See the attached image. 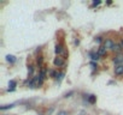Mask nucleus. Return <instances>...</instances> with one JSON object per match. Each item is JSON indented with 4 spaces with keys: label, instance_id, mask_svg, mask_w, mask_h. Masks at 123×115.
<instances>
[{
    "label": "nucleus",
    "instance_id": "24",
    "mask_svg": "<svg viewBox=\"0 0 123 115\" xmlns=\"http://www.w3.org/2000/svg\"><path fill=\"white\" fill-rule=\"evenodd\" d=\"M53 110H54V108H51V109H49V110L47 111V115H49V114H52V111H53Z\"/></svg>",
    "mask_w": 123,
    "mask_h": 115
},
{
    "label": "nucleus",
    "instance_id": "15",
    "mask_svg": "<svg viewBox=\"0 0 123 115\" xmlns=\"http://www.w3.org/2000/svg\"><path fill=\"white\" fill-rule=\"evenodd\" d=\"M104 41H105V38H103L101 36H98V37L94 38V42L98 43L99 46H103V44H104Z\"/></svg>",
    "mask_w": 123,
    "mask_h": 115
},
{
    "label": "nucleus",
    "instance_id": "9",
    "mask_svg": "<svg viewBox=\"0 0 123 115\" xmlns=\"http://www.w3.org/2000/svg\"><path fill=\"white\" fill-rule=\"evenodd\" d=\"M113 73H115V75H123V66H122V65L115 66Z\"/></svg>",
    "mask_w": 123,
    "mask_h": 115
},
{
    "label": "nucleus",
    "instance_id": "16",
    "mask_svg": "<svg viewBox=\"0 0 123 115\" xmlns=\"http://www.w3.org/2000/svg\"><path fill=\"white\" fill-rule=\"evenodd\" d=\"M33 75H34V65H28V78L29 77L33 78Z\"/></svg>",
    "mask_w": 123,
    "mask_h": 115
},
{
    "label": "nucleus",
    "instance_id": "12",
    "mask_svg": "<svg viewBox=\"0 0 123 115\" xmlns=\"http://www.w3.org/2000/svg\"><path fill=\"white\" fill-rule=\"evenodd\" d=\"M48 77H49V78H52V79H54V78H57V77H58V72L56 70H49L48 71Z\"/></svg>",
    "mask_w": 123,
    "mask_h": 115
},
{
    "label": "nucleus",
    "instance_id": "18",
    "mask_svg": "<svg viewBox=\"0 0 123 115\" xmlns=\"http://www.w3.org/2000/svg\"><path fill=\"white\" fill-rule=\"evenodd\" d=\"M9 89H12V90H16V86H17V82L16 80H13V79H11L10 82H9Z\"/></svg>",
    "mask_w": 123,
    "mask_h": 115
},
{
    "label": "nucleus",
    "instance_id": "26",
    "mask_svg": "<svg viewBox=\"0 0 123 115\" xmlns=\"http://www.w3.org/2000/svg\"><path fill=\"white\" fill-rule=\"evenodd\" d=\"M75 44L79 46V44H80V40H75Z\"/></svg>",
    "mask_w": 123,
    "mask_h": 115
},
{
    "label": "nucleus",
    "instance_id": "11",
    "mask_svg": "<svg viewBox=\"0 0 123 115\" xmlns=\"http://www.w3.org/2000/svg\"><path fill=\"white\" fill-rule=\"evenodd\" d=\"M16 60H17V58H16L15 55H10V54H9V55H6V61H7V62H10L11 65H13V64L16 62Z\"/></svg>",
    "mask_w": 123,
    "mask_h": 115
},
{
    "label": "nucleus",
    "instance_id": "8",
    "mask_svg": "<svg viewBox=\"0 0 123 115\" xmlns=\"http://www.w3.org/2000/svg\"><path fill=\"white\" fill-rule=\"evenodd\" d=\"M122 50H123V48L121 47V44L115 42V44H113V47H112L111 52H113L115 54H121V53H122Z\"/></svg>",
    "mask_w": 123,
    "mask_h": 115
},
{
    "label": "nucleus",
    "instance_id": "19",
    "mask_svg": "<svg viewBox=\"0 0 123 115\" xmlns=\"http://www.w3.org/2000/svg\"><path fill=\"white\" fill-rule=\"evenodd\" d=\"M60 56L63 58V59H64V60H66V59H68V56H69V53H68V50H66V48H65V49L63 50V53H62V55H60Z\"/></svg>",
    "mask_w": 123,
    "mask_h": 115
},
{
    "label": "nucleus",
    "instance_id": "14",
    "mask_svg": "<svg viewBox=\"0 0 123 115\" xmlns=\"http://www.w3.org/2000/svg\"><path fill=\"white\" fill-rule=\"evenodd\" d=\"M15 107H16V104H15V103H11V104L1 106V107H0V110L4 111V110H7V109H12V108H15Z\"/></svg>",
    "mask_w": 123,
    "mask_h": 115
},
{
    "label": "nucleus",
    "instance_id": "13",
    "mask_svg": "<svg viewBox=\"0 0 123 115\" xmlns=\"http://www.w3.org/2000/svg\"><path fill=\"white\" fill-rule=\"evenodd\" d=\"M87 101H88V103H91V104H94L97 102V96L95 95H89L88 97H87Z\"/></svg>",
    "mask_w": 123,
    "mask_h": 115
},
{
    "label": "nucleus",
    "instance_id": "10",
    "mask_svg": "<svg viewBox=\"0 0 123 115\" xmlns=\"http://www.w3.org/2000/svg\"><path fill=\"white\" fill-rule=\"evenodd\" d=\"M36 66L39 67V70L44 66V56H42V55H39V56L36 58Z\"/></svg>",
    "mask_w": 123,
    "mask_h": 115
},
{
    "label": "nucleus",
    "instance_id": "3",
    "mask_svg": "<svg viewBox=\"0 0 123 115\" xmlns=\"http://www.w3.org/2000/svg\"><path fill=\"white\" fill-rule=\"evenodd\" d=\"M64 49H65V48H64L63 43H60V42L56 43V46H54V53H56V55H57V56H60Z\"/></svg>",
    "mask_w": 123,
    "mask_h": 115
},
{
    "label": "nucleus",
    "instance_id": "2",
    "mask_svg": "<svg viewBox=\"0 0 123 115\" xmlns=\"http://www.w3.org/2000/svg\"><path fill=\"white\" fill-rule=\"evenodd\" d=\"M53 65H54L56 67H62V66L65 65V60L63 59L62 56H56L54 60H53Z\"/></svg>",
    "mask_w": 123,
    "mask_h": 115
},
{
    "label": "nucleus",
    "instance_id": "6",
    "mask_svg": "<svg viewBox=\"0 0 123 115\" xmlns=\"http://www.w3.org/2000/svg\"><path fill=\"white\" fill-rule=\"evenodd\" d=\"M88 55H89V58H91V59H92V61H95V62H98L100 59H101V56L98 54V52H89L88 53Z\"/></svg>",
    "mask_w": 123,
    "mask_h": 115
},
{
    "label": "nucleus",
    "instance_id": "7",
    "mask_svg": "<svg viewBox=\"0 0 123 115\" xmlns=\"http://www.w3.org/2000/svg\"><path fill=\"white\" fill-rule=\"evenodd\" d=\"M98 54L101 56V58H105V56H108V49L105 48L104 46H99V48H98Z\"/></svg>",
    "mask_w": 123,
    "mask_h": 115
},
{
    "label": "nucleus",
    "instance_id": "23",
    "mask_svg": "<svg viewBox=\"0 0 123 115\" xmlns=\"http://www.w3.org/2000/svg\"><path fill=\"white\" fill-rule=\"evenodd\" d=\"M71 95H74V91H69V92H66V93L64 95V97H65V98H68V97H71Z\"/></svg>",
    "mask_w": 123,
    "mask_h": 115
},
{
    "label": "nucleus",
    "instance_id": "20",
    "mask_svg": "<svg viewBox=\"0 0 123 115\" xmlns=\"http://www.w3.org/2000/svg\"><path fill=\"white\" fill-rule=\"evenodd\" d=\"M101 4V1L100 0H94V1L92 3V7H95V6H99Z\"/></svg>",
    "mask_w": 123,
    "mask_h": 115
},
{
    "label": "nucleus",
    "instance_id": "5",
    "mask_svg": "<svg viewBox=\"0 0 123 115\" xmlns=\"http://www.w3.org/2000/svg\"><path fill=\"white\" fill-rule=\"evenodd\" d=\"M113 44H115V42H113V40L112 38H105V41H104V47L106 48V49H112V47H113Z\"/></svg>",
    "mask_w": 123,
    "mask_h": 115
},
{
    "label": "nucleus",
    "instance_id": "17",
    "mask_svg": "<svg viewBox=\"0 0 123 115\" xmlns=\"http://www.w3.org/2000/svg\"><path fill=\"white\" fill-rule=\"evenodd\" d=\"M64 77H65V72H64V71H62L60 73H58V77H57V82H58V84L62 83V80L64 79Z\"/></svg>",
    "mask_w": 123,
    "mask_h": 115
},
{
    "label": "nucleus",
    "instance_id": "4",
    "mask_svg": "<svg viewBox=\"0 0 123 115\" xmlns=\"http://www.w3.org/2000/svg\"><path fill=\"white\" fill-rule=\"evenodd\" d=\"M48 68L46 67V65H44L40 70H39V74H40V77L41 78H44V79H46L47 78V75H48Z\"/></svg>",
    "mask_w": 123,
    "mask_h": 115
},
{
    "label": "nucleus",
    "instance_id": "21",
    "mask_svg": "<svg viewBox=\"0 0 123 115\" xmlns=\"http://www.w3.org/2000/svg\"><path fill=\"white\" fill-rule=\"evenodd\" d=\"M89 65L93 67V70H95V68H98V67H99V66H98V64H97L95 61H91V62H89Z\"/></svg>",
    "mask_w": 123,
    "mask_h": 115
},
{
    "label": "nucleus",
    "instance_id": "25",
    "mask_svg": "<svg viewBox=\"0 0 123 115\" xmlns=\"http://www.w3.org/2000/svg\"><path fill=\"white\" fill-rule=\"evenodd\" d=\"M119 44H121V47L123 48V38H121V40H119V42H118Z\"/></svg>",
    "mask_w": 123,
    "mask_h": 115
},
{
    "label": "nucleus",
    "instance_id": "22",
    "mask_svg": "<svg viewBox=\"0 0 123 115\" xmlns=\"http://www.w3.org/2000/svg\"><path fill=\"white\" fill-rule=\"evenodd\" d=\"M56 115H69V114H68V111H66V110H59Z\"/></svg>",
    "mask_w": 123,
    "mask_h": 115
},
{
    "label": "nucleus",
    "instance_id": "1",
    "mask_svg": "<svg viewBox=\"0 0 123 115\" xmlns=\"http://www.w3.org/2000/svg\"><path fill=\"white\" fill-rule=\"evenodd\" d=\"M112 64L115 66H118V65H122L123 66V53L121 54H116L112 59Z\"/></svg>",
    "mask_w": 123,
    "mask_h": 115
}]
</instances>
